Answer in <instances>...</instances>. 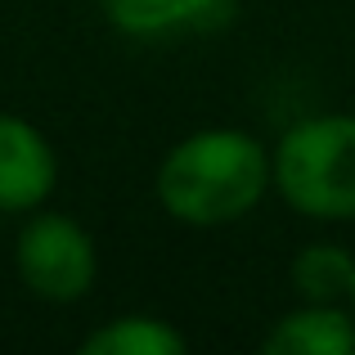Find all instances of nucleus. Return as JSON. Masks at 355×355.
<instances>
[{"label":"nucleus","instance_id":"6","mask_svg":"<svg viewBox=\"0 0 355 355\" xmlns=\"http://www.w3.org/2000/svg\"><path fill=\"white\" fill-rule=\"evenodd\" d=\"M266 355H355V311L333 302H297L261 338Z\"/></svg>","mask_w":355,"mask_h":355},{"label":"nucleus","instance_id":"9","mask_svg":"<svg viewBox=\"0 0 355 355\" xmlns=\"http://www.w3.org/2000/svg\"><path fill=\"white\" fill-rule=\"evenodd\" d=\"M351 311H355V284H351Z\"/></svg>","mask_w":355,"mask_h":355},{"label":"nucleus","instance_id":"7","mask_svg":"<svg viewBox=\"0 0 355 355\" xmlns=\"http://www.w3.org/2000/svg\"><path fill=\"white\" fill-rule=\"evenodd\" d=\"M297 302H333L351 306V284H355V252L342 243H306L288 266Z\"/></svg>","mask_w":355,"mask_h":355},{"label":"nucleus","instance_id":"8","mask_svg":"<svg viewBox=\"0 0 355 355\" xmlns=\"http://www.w3.org/2000/svg\"><path fill=\"white\" fill-rule=\"evenodd\" d=\"M184 351H189L184 333L157 315H117L81 342V355H184Z\"/></svg>","mask_w":355,"mask_h":355},{"label":"nucleus","instance_id":"4","mask_svg":"<svg viewBox=\"0 0 355 355\" xmlns=\"http://www.w3.org/2000/svg\"><path fill=\"white\" fill-rule=\"evenodd\" d=\"M59 184V157L27 117L0 113V211H36Z\"/></svg>","mask_w":355,"mask_h":355},{"label":"nucleus","instance_id":"5","mask_svg":"<svg viewBox=\"0 0 355 355\" xmlns=\"http://www.w3.org/2000/svg\"><path fill=\"white\" fill-rule=\"evenodd\" d=\"M108 23L130 41L220 32L234 18V0H104Z\"/></svg>","mask_w":355,"mask_h":355},{"label":"nucleus","instance_id":"2","mask_svg":"<svg viewBox=\"0 0 355 355\" xmlns=\"http://www.w3.org/2000/svg\"><path fill=\"white\" fill-rule=\"evenodd\" d=\"M275 193L306 220H355V113L288 126L270 148Z\"/></svg>","mask_w":355,"mask_h":355},{"label":"nucleus","instance_id":"3","mask_svg":"<svg viewBox=\"0 0 355 355\" xmlns=\"http://www.w3.org/2000/svg\"><path fill=\"white\" fill-rule=\"evenodd\" d=\"M14 266L18 279L32 297L50 306H72L95 288L99 275V252L95 239L81 220L63 216V211H41L27 216L14 243Z\"/></svg>","mask_w":355,"mask_h":355},{"label":"nucleus","instance_id":"1","mask_svg":"<svg viewBox=\"0 0 355 355\" xmlns=\"http://www.w3.org/2000/svg\"><path fill=\"white\" fill-rule=\"evenodd\" d=\"M270 189V148L239 126L189 130L166 148L153 175L162 211L189 230L234 225L261 207Z\"/></svg>","mask_w":355,"mask_h":355}]
</instances>
